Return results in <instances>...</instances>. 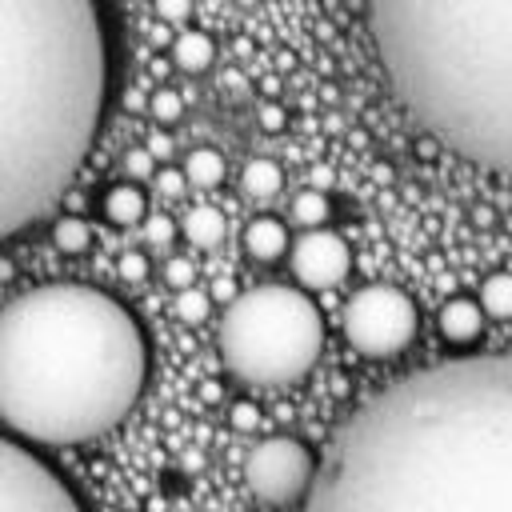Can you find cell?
Segmentation results:
<instances>
[{
  "label": "cell",
  "instance_id": "cell-5",
  "mask_svg": "<svg viewBox=\"0 0 512 512\" xmlns=\"http://www.w3.org/2000/svg\"><path fill=\"white\" fill-rule=\"evenodd\" d=\"M220 360L232 376L280 388L312 372L324 348V320L308 292L288 284H256L240 292L216 328Z\"/></svg>",
  "mask_w": 512,
  "mask_h": 512
},
{
  "label": "cell",
  "instance_id": "cell-3",
  "mask_svg": "<svg viewBox=\"0 0 512 512\" xmlns=\"http://www.w3.org/2000/svg\"><path fill=\"white\" fill-rule=\"evenodd\" d=\"M148 372L132 312L88 284H44L0 308V420L32 444L116 428Z\"/></svg>",
  "mask_w": 512,
  "mask_h": 512
},
{
  "label": "cell",
  "instance_id": "cell-26",
  "mask_svg": "<svg viewBox=\"0 0 512 512\" xmlns=\"http://www.w3.org/2000/svg\"><path fill=\"white\" fill-rule=\"evenodd\" d=\"M116 268H120V276H124L128 284H140V280L148 276V256H140V252H124Z\"/></svg>",
  "mask_w": 512,
  "mask_h": 512
},
{
  "label": "cell",
  "instance_id": "cell-22",
  "mask_svg": "<svg viewBox=\"0 0 512 512\" xmlns=\"http://www.w3.org/2000/svg\"><path fill=\"white\" fill-rule=\"evenodd\" d=\"M208 292L204 288H184V292H176V316L184 320V324H200L204 316H208Z\"/></svg>",
  "mask_w": 512,
  "mask_h": 512
},
{
  "label": "cell",
  "instance_id": "cell-4",
  "mask_svg": "<svg viewBox=\"0 0 512 512\" xmlns=\"http://www.w3.org/2000/svg\"><path fill=\"white\" fill-rule=\"evenodd\" d=\"M400 108L448 152L512 176V0H368Z\"/></svg>",
  "mask_w": 512,
  "mask_h": 512
},
{
  "label": "cell",
  "instance_id": "cell-6",
  "mask_svg": "<svg viewBox=\"0 0 512 512\" xmlns=\"http://www.w3.org/2000/svg\"><path fill=\"white\" fill-rule=\"evenodd\" d=\"M420 312L408 292L392 284H368L344 304V336L368 360H388L416 340Z\"/></svg>",
  "mask_w": 512,
  "mask_h": 512
},
{
  "label": "cell",
  "instance_id": "cell-18",
  "mask_svg": "<svg viewBox=\"0 0 512 512\" xmlns=\"http://www.w3.org/2000/svg\"><path fill=\"white\" fill-rule=\"evenodd\" d=\"M288 212H292L296 224H304L308 232H316V228L328 220V196H324V188H304V192H296L292 204H288Z\"/></svg>",
  "mask_w": 512,
  "mask_h": 512
},
{
  "label": "cell",
  "instance_id": "cell-9",
  "mask_svg": "<svg viewBox=\"0 0 512 512\" xmlns=\"http://www.w3.org/2000/svg\"><path fill=\"white\" fill-rule=\"evenodd\" d=\"M348 268H352V252L328 228L304 232L292 244V272H296V280L304 288H336L348 276Z\"/></svg>",
  "mask_w": 512,
  "mask_h": 512
},
{
  "label": "cell",
  "instance_id": "cell-31",
  "mask_svg": "<svg viewBox=\"0 0 512 512\" xmlns=\"http://www.w3.org/2000/svg\"><path fill=\"white\" fill-rule=\"evenodd\" d=\"M152 40H156V44H164V40H168V32H164V24H156V28H152Z\"/></svg>",
  "mask_w": 512,
  "mask_h": 512
},
{
  "label": "cell",
  "instance_id": "cell-2",
  "mask_svg": "<svg viewBox=\"0 0 512 512\" xmlns=\"http://www.w3.org/2000/svg\"><path fill=\"white\" fill-rule=\"evenodd\" d=\"M104 88L96 0H0V240L64 196L96 140Z\"/></svg>",
  "mask_w": 512,
  "mask_h": 512
},
{
  "label": "cell",
  "instance_id": "cell-13",
  "mask_svg": "<svg viewBox=\"0 0 512 512\" xmlns=\"http://www.w3.org/2000/svg\"><path fill=\"white\" fill-rule=\"evenodd\" d=\"M224 228H228L224 224V212L212 208V204H192L184 212V220H180V232L188 236L192 248H216L224 240Z\"/></svg>",
  "mask_w": 512,
  "mask_h": 512
},
{
  "label": "cell",
  "instance_id": "cell-15",
  "mask_svg": "<svg viewBox=\"0 0 512 512\" xmlns=\"http://www.w3.org/2000/svg\"><path fill=\"white\" fill-rule=\"evenodd\" d=\"M280 184H284V172H280V164L268 160V156H252V160L244 164V172H240V188H244L252 200H272V196L280 192Z\"/></svg>",
  "mask_w": 512,
  "mask_h": 512
},
{
  "label": "cell",
  "instance_id": "cell-30",
  "mask_svg": "<svg viewBox=\"0 0 512 512\" xmlns=\"http://www.w3.org/2000/svg\"><path fill=\"white\" fill-rule=\"evenodd\" d=\"M124 108H128V112H140V108H148V100H144L140 92H128V96H124Z\"/></svg>",
  "mask_w": 512,
  "mask_h": 512
},
{
  "label": "cell",
  "instance_id": "cell-7",
  "mask_svg": "<svg viewBox=\"0 0 512 512\" xmlns=\"http://www.w3.org/2000/svg\"><path fill=\"white\" fill-rule=\"evenodd\" d=\"M316 456L296 436H268L260 440L244 460V480L256 500L264 504H296L316 484Z\"/></svg>",
  "mask_w": 512,
  "mask_h": 512
},
{
  "label": "cell",
  "instance_id": "cell-24",
  "mask_svg": "<svg viewBox=\"0 0 512 512\" xmlns=\"http://www.w3.org/2000/svg\"><path fill=\"white\" fill-rule=\"evenodd\" d=\"M144 236H148L152 244H168V240L176 236V220H172V216H164V212H156V216H148V220H144Z\"/></svg>",
  "mask_w": 512,
  "mask_h": 512
},
{
  "label": "cell",
  "instance_id": "cell-10",
  "mask_svg": "<svg viewBox=\"0 0 512 512\" xmlns=\"http://www.w3.org/2000/svg\"><path fill=\"white\" fill-rule=\"evenodd\" d=\"M440 336L448 340V344H472V340H480V332H484V308H480V300H468V296H452L444 308H440Z\"/></svg>",
  "mask_w": 512,
  "mask_h": 512
},
{
  "label": "cell",
  "instance_id": "cell-8",
  "mask_svg": "<svg viewBox=\"0 0 512 512\" xmlns=\"http://www.w3.org/2000/svg\"><path fill=\"white\" fill-rule=\"evenodd\" d=\"M0 512H80V504L44 460L0 436Z\"/></svg>",
  "mask_w": 512,
  "mask_h": 512
},
{
  "label": "cell",
  "instance_id": "cell-19",
  "mask_svg": "<svg viewBox=\"0 0 512 512\" xmlns=\"http://www.w3.org/2000/svg\"><path fill=\"white\" fill-rule=\"evenodd\" d=\"M52 244H56L60 252H68V256L88 252V244H92L88 220H84V216H60V220L52 224Z\"/></svg>",
  "mask_w": 512,
  "mask_h": 512
},
{
  "label": "cell",
  "instance_id": "cell-11",
  "mask_svg": "<svg viewBox=\"0 0 512 512\" xmlns=\"http://www.w3.org/2000/svg\"><path fill=\"white\" fill-rule=\"evenodd\" d=\"M100 212H104V220H108V224L128 228V224L148 220V196L140 192V184H132V180H116V184H108V188H104Z\"/></svg>",
  "mask_w": 512,
  "mask_h": 512
},
{
  "label": "cell",
  "instance_id": "cell-17",
  "mask_svg": "<svg viewBox=\"0 0 512 512\" xmlns=\"http://www.w3.org/2000/svg\"><path fill=\"white\" fill-rule=\"evenodd\" d=\"M480 308L492 320H512V276L508 272H492L480 284Z\"/></svg>",
  "mask_w": 512,
  "mask_h": 512
},
{
  "label": "cell",
  "instance_id": "cell-21",
  "mask_svg": "<svg viewBox=\"0 0 512 512\" xmlns=\"http://www.w3.org/2000/svg\"><path fill=\"white\" fill-rule=\"evenodd\" d=\"M120 172H124V180H156V156L148 152V148H128L124 156H120Z\"/></svg>",
  "mask_w": 512,
  "mask_h": 512
},
{
  "label": "cell",
  "instance_id": "cell-14",
  "mask_svg": "<svg viewBox=\"0 0 512 512\" xmlns=\"http://www.w3.org/2000/svg\"><path fill=\"white\" fill-rule=\"evenodd\" d=\"M216 60V44L208 32H196V28H184L172 36V64L184 68V72H204L208 64Z\"/></svg>",
  "mask_w": 512,
  "mask_h": 512
},
{
  "label": "cell",
  "instance_id": "cell-16",
  "mask_svg": "<svg viewBox=\"0 0 512 512\" xmlns=\"http://www.w3.org/2000/svg\"><path fill=\"white\" fill-rule=\"evenodd\" d=\"M180 168H184L192 188H216L224 180V156L216 148H192Z\"/></svg>",
  "mask_w": 512,
  "mask_h": 512
},
{
  "label": "cell",
  "instance_id": "cell-20",
  "mask_svg": "<svg viewBox=\"0 0 512 512\" xmlns=\"http://www.w3.org/2000/svg\"><path fill=\"white\" fill-rule=\"evenodd\" d=\"M148 112L160 120V124H176L180 116H184V96L176 92V88H156L152 96H148Z\"/></svg>",
  "mask_w": 512,
  "mask_h": 512
},
{
  "label": "cell",
  "instance_id": "cell-27",
  "mask_svg": "<svg viewBox=\"0 0 512 512\" xmlns=\"http://www.w3.org/2000/svg\"><path fill=\"white\" fill-rule=\"evenodd\" d=\"M156 188H160L164 196H180V192L188 188L184 168H160V172H156Z\"/></svg>",
  "mask_w": 512,
  "mask_h": 512
},
{
  "label": "cell",
  "instance_id": "cell-29",
  "mask_svg": "<svg viewBox=\"0 0 512 512\" xmlns=\"http://www.w3.org/2000/svg\"><path fill=\"white\" fill-rule=\"evenodd\" d=\"M144 148H148L156 160H168V156H172V140H168V132H160V128L148 136V144H144Z\"/></svg>",
  "mask_w": 512,
  "mask_h": 512
},
{
  "label": "cell",
  "instance_id": "cell-25",
  "mask_svg": "<svg viewBox=\"0 0 512 512\" xmlns=\"http://www.w3.org/2000/svg\"><path fill=\"white\" fill-rule=\"evenodd\" d=\"M152 8L160 16V24H180V20H188L192 0H152Z\"/></svg>",
  "mask_w": 512,
  "mask_h": 512
},
{
  "label": "cell",
  "instance_id": "cell-28",
  "mask_svg": "<svg viewBox=\"0 0 512 512\" xmlns=\"http://www.w3.org/2000/svg\"><path fill=\"white\" fill-rule=\"evenodd\" d=\"M256 124H260L264 132H280V128L288 124V112H284L280 104H260V108H256Z\"/></svg>",
  "mask_w": 512,
  "mask_h": 512
},
{
  "label": "cell",
  "instance_id": "cell-23",
  "mask_svg": "<svg viewBox=\"0 0 512 512\" xmlns=\"http://www.w3.org/2000/svg\"><path fill=\"white\" fill-rule=\"evenodd\" d=\"M164 280H168L176 292L196 288V264H192V256H172V260L164 264Z\"/></svg>",
  "mask_w": 512,
  "mask_h": 512
},
{
  "label": "cell",
  "instance_id": "cell-1",
  "mask_svg": "<svg viewBox=\"0 0 512 512\" xmlns=\"http://www.w3.org/2000/svg\"><path fill=\"white\" fill-rule=\"evenodd\" d=\"M304 512H512V356L376 392L332 436Z\"/></svg>",
  "mask_w": 512,
  "mask_h": 512
},
{
  "label": "cell",
  "instance_id": "cell-12",
  "mask_svg": "<svg viewBox=\"0 0 512 512\" xmlns=\"http://www.w3.org/2000/svg\"><path fill=\"white\" fill-rule=\"evenodd\" d=\"M240 240H244V252L252 260H264V264H272V260H280L288 252V228L276 216H252L244 224Z\"/></svg>",
  "mask_w": 512,
  "mask_h": 512
}]
</instances>
